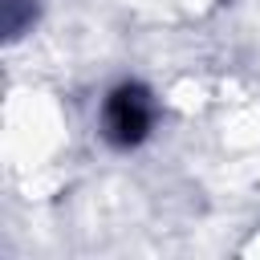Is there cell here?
Returning <instances> with one entry per match:
<instances>
[{"label": "cell", "mask_w": 260, "mask_h": 260, "mask_svg": "<svg viewBox=\"0 0 260 260\" xmlns=\"http://www.w3.org/2000/svg\"><path fill=\"white\" fill-rule=\"evenodd\" d=\"M154 126V102L142 85L126 81L118 85L102 106V134L114 146H138Z\"/></svg>", "instance_id": "obj_1"}, {"label": "cell", "mask_w": 260, "mask_h": 260, "mask_svg": "<svg viewBox=\"0 0 260 260\" xmlns=\"http://www.w3.org/2000/svg\"><path fill=\"white\" fill-rule=\"evenodd\" d=\"M4 28H8V37H20V28H24L20 0H4Z\"/></svg>", "instance_id": "obj_2"}]
</instances>
